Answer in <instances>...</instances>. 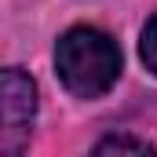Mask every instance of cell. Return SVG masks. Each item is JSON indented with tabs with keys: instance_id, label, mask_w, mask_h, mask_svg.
Returning a JSON list of instances; mask_svg holds the SVG:
<instances>
[{
	"instance_id": "cell-1",
	"label": "cell",
	"mask_w": 157,
	"mask_h": 157,
	"mask_svg": "<svg viewBox=\"0 0 157 157\" xmlns=\"http://www.w3.org/2000/svg\"><path fill=\"white\" fill-rule=\"evenodd\" d=\"M55 66H59V77L62 84L80 95V99H95L102 91H110V84L121 73V51L117 44L99 33V29H88L77 26L70 29L66 37L59 40L55 48Z\"/></svg>"
},
{
	"instance_id": "cell-2",
	"label": "cell",
	"mask_w": 157,
	"mask_h": 157,
	"mask_svg": "<svg viewBox=\"0 0 157 157\" xmlns=\"http://www.w3.org/2000/svg\"><path fill=\"white\" fill-rule=\"evenodd\" d=\"M37 113V84L22 70H4V154H18Z\"/></svg>"
},
{
	"instance_id": "cell-3",
	"label": "cell",
	"mask_w": 157,
	"mask_h": 157,
	"mask_svg": "<svg viewBox=\"0 0 157 157\" xmlns=\"http://www.w3.org/2000/svg\"><path fill=\"white\" fill-rule=\"evenodd\" d=\"M99 154H146V150H154L146 139H128V135H113V139H102L99 146H95Z\"/></svg>"
},
{
	"instance_id": "cell-4",
	"label": "cell",
	"mask_w": 157,
	"mask_h": 157,
	"mask_svg": "<svg viewBox=\"0 0 157 157\" xmlns=\"http://www.w3.org/2000/svg\"><path fill=\"white\" fill-rule=\"evenodd\" d=\"M139 51H143L146 70H154V73H157V15L146 22V29H143V44H139Z\"/></svg>"
}]
</instances>
